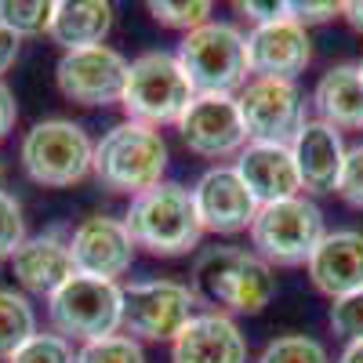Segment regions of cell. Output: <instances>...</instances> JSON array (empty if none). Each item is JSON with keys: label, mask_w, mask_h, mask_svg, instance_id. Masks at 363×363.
I'll return each mask as SVG.
<instances>
[{"label": "cell", "mask_w": 363, "mask_h": 363, "mask_svg": "<svg viewBox=\"0 0 363 363\" xmlns=\"http://www.w3.org/2000/svg\"><path fill=\"white\" fill-rule=\"evenodd\" d=\"M189 291L196 298V306H207L211 313L258 316L272 301V294H277V272L255 251L207 247L193 265V287Z\"/></svg>", "instance_id": "obj_1"}, {"label": "cell", "mask_w": 363, "mask_h": 363, "mask_svg": "<svg viewBox=\"0 0 363 363\" xmlns=\"http://www.w3.org/2000/svg\"><path fill=\"white\" fill-rule=\"evenodd\" d=\"M167 171V142L157 128L124 120L102 135L95 145V167L91 174L99 178V186L116 193V196H142L157 189Z\"/></svg>", "instance_id": "obj_2"}, {"label": "cell", "mask_w": 363, "mask_h": 363, "mask_svg": "<svg viewBox=\"0 0 363 363\" xmlns=\"http://www.w3.org/2000/svg\"><path fill=\"white\" fill-rule=\"evenodd\" d=\"M124 225L135 240V247H145L149 255H160V258L189 255L203 236L193 189L178 186V182H160L157 189L135 196L124 215Z\"/></svg>", "instance_id": "obj_3"}, {"label": "cell", "mask_w": 363, "mask_h": 363, "mask_svg": "<svg viewBox=\"0 0 363 363\" xmlns=\"http://www.w3.org/2000/svg\"><path fill=\"white\" fill-rule=\"evenodd\" d=\"M174 58L196 95H233L247 87V37L233 22L211 18L207 26L186 33Z\"/></svg>", "instance_id": "obj_4"}, {"label": "cell", "mask_w": 363, "mask_h": 363, "mask_svg": "<svg viewBox=\"0 0 363 363\" xmlns=\"http://www.w3.org/2000/svg\"><path fill=\"white\" fill-rule=\"evenodd\" d=\"M193 99L196 91L186 69L178 66V58L167 51H145L128 66V84L120 106H124L128 120L160 131V124H178Z\"/></svg>", "instance_id": "obj_5"}, {"label": "cell", "mask_w": 363, "mask_h": 363, "mask_svg": "<svg viewBox=\"0 0 363 363\" xmlns=\"http://www.w3.org/2000/svg\"><path fill=\"white\" fill-rule=\"evenodd\" d=\"M120 316H124V287L99 277H69L48 298V320L55 335L66 342H99L120 335Z\"/></svg>", "instance_id": "obj_6"}, {"label": "cell", "mask_w": 363, "mask_h": 363, "mask_svg": "<svg viewBox=\"0 0 363 363\" xmlns=\"http://www.w3.org/2000/svg\"><path fill=\"white\" fill-rule=\"evenodd\" d=\"M18 157L37 186L69 189L95 167V142L73 120H40L26 131Z\"/></svg>", "instance_id": "obj_7"}, {"label": "cell", "mask_w": 363, "mask_h": 363, "mask_svg": "<svg viewBox=\"0 0 363 363\" xmlns=\"http://www.w3.org/2000/svg\"><path fill=\"white\" fill-rule=\"evenodd\" d=\"M323 236H327L323 211L301 193L291 200H280V203L258 207V215L251 222L255 255L269 265H284V269L306 265Z\"/></svg>", "instance_id": "obj_8"}, {"label": "cell", "mask_w": 363, "mask_h": 363, "mask_svg": "<svg viewBox=\"0 0 363 363\" xmlns=\"http://www.w3.org/2000/svg\"><path fill=\"white\" fill-rule=\"evenodd\" d=\"M196 298L186 284L174 280H138L124 287V316L120 335L131 342H174L182 327L193 320Z\"/></svg>", "instance_id": "obj_9"}, {"label": "cell", "mask_w": 363, "mask_h": 363, "mask_svg": "<svg viewBox=\"0 0 363 363\" xmlns=\"http://www.w3.org/2000/svg\"><path fill=\"white\" fill-rule=\"evenodd\" d=\"M240 116H244L247 142L265 145H291L298 131L309 124L306 116V95L294 80H251L240 91Z\"/></svg>", "instance_id": "obj_10"}, {"label": "cell", "mask_w": 363, "mask_h": 363, "mask_svg": "<svg viewBox=\"0 0 363 363\" xmlns=\"http://www.w3.org/2000/svg\"><path fill=\"white\" fill-rule=\"evenodd\" d=\"M128 66H131L128 58L106 44L84 48V51H62L55 66V84L77 106H113L124 99Z\"/></svg>", "instance_id": "obj_11"}, {"label": "cell", "mask_w": 363, "mask_h": 363, "mask_svg": "<svg viewBox=\"0 0 363 363\" xmlns=\"http://www.w3.org/2000/svg\"><path fill=\"white\" fill-rule=\"evenodd\" d=\"M178 135L189 153L207 160L236 157L247 145L244 116L233 95H196L178 120Z\"/></svg>", "instance_id": "obj_12"}, {"label": "cell", "mask_w": 363, "mask_h": 363, "mask_svg": "<svg viewBox=\"0 0 363 363\" xmlns=\"http://www.w3.org/2000/svg\"><path fill=\"white\" fill-rule=\"evenodd\" d=\"M69 255H73L77 272L116 284V277H124L135 262V240H131L124 218L91 215L73 229Z\"/></svg>", "instance_id": "obj_13"}, {"label": "cell", "mask_w": 363, "mask_h": 363, "mask_svg": "<svg viewBox=\"0 0 363 363\" xmlns=\"http://www.w3.org/2000/svg\"><path fill=\"white\" fill-rule=\"evenodd\" d=\"M193 203L203 233H218V236H236V233H251V222L258 215V200L247 193V186L240 182L233 167H211L200 174L193 186Z\"/></svg>", "instance_id": "obj_14"}, {"label": "cell", "mask_w": 363, "mask_h": 363, "mask_svg": "<svg viewBox=\"0 0 363 363\" xmlns=\"http://www.w3.org/2000/svg\"><path fill=\"white\" fill-rule=\"evenodd\" d=\"M313 62L309 29L294 18L255 26L247 33V69L258 80H294Z\"/></svg>", "instance_id": "obj_15"}, {"label": "cell", "mask_w": 363, "mask_h": 363, "mask_svg": "<svg viewBox=\"0 0 363 363\" xmlns=\"http://www.w3.org/2000/svg\"><path fill=\"white\" fill-rule=\"evenodd\" d=\"M233 171L247 186V193L258 200V207L291 200L301 189V178H298V167H294V157H291V145L247 142L236 153Z\"/></svg>", "instance_id": "obj_16"}, {"label": "cell", "mask_w": 363, "mask_h": 363, "mask_svg": "<svg viewBox=\"0 0 363 363\" xmlns=\"http://www.w3.org/2000/svg\"><path fill=\"white\" fill-rule=\"evenodd\" d=\"M306 265H309L313 287L330 301L363 291V233L359 229L327 233Z\"/></svg>", "instance_id": "obj_17"}, {"label": "cell", "mask_w": 363, "mask_h": 363, "mask_svg": "<svg viewBox=\"0 0 363 363\" xmlns=\"http://www.w3.org/2000/svg\"><path fill=\"white\" fill-rule=\"evenodd\" d=\"M171 363H247V338L233 316L200 313L171 342Z\"/></svg>", "instance_id": "obj_18"}, {"label": "cell", "mask_w": 363, "mask_h": 363, "mask_svg": "<svg viewBox=\"0 0 363 363\" xmlns=\"http://www.w3.org/2000/svg\"><path fill=\"white\" fill-rule=\"evenodd\" d=\"M345 142L342 131L323 124V120H309L291 142V157L301 178V189L309 193H338V178L345 164Z\"/></svg>", "instance_id": "obj_19"}, {"label": "cell", "mask_w": 363, "mask_h": 363, "mask_svg": "<svg viewBox=\"0 0 363 363\" xmlns=\"http://www.w3.org/2000/svg\"><path fill=\"white\" fill-rule=\"evenodd\" d=\"M11 272L22 284V291L51 298L69 277H77V265L69 255V240L58 233H40V236H26L22 247L11 255Z\"/></svg>", "instance_id": "obj_20"}, {"label": "cell", "mask_w": 363, "mask_h": 363, "mask_svg": "<svg viewBox=\"0 0 363 363\" xmlns=\"http://www.w3.org/2000/svg\"><path fill=\"white\" fill-rule=\"evenodd\" d=\"M113 29V8L106 0H58L51 11L48 37L62 51L99 48Z\"/></svg>", "instance_id": "obj_21"}, {"label": "cell", "mask_w": 363, "mask_h": 363, "mask_svg": "<svg viewBox=\"0 0 363 363\" xmlns=\"http://www.w3.org/2000/svg\"><path fill=\"white\" fill-rule=\"evenodd\" d=\"M313 106H316V120L338 128V131H352L363 128V77L356 66H335L327 69L316 87H313Z\"/></svg>", "instance_id": "obj_22"}, {"label": "cell", "mask_w": 363, "mask_h": 363, "mask_svg": "<svg viewBox=\"0 0 363 363\" xmlns=\"http://www.w3.org/2000/svg\"><path fill=\"white\" fill-rule=\"evenodd\" d=\"M33 335H37V313L29 306V298L0 287V359H8Z\"/></svg>", "instance_id": "obj_23"}, {"label": "cell", "mask_w": 363, "mask_h": 363, "mask_svg": "<svg viewBox=\"0 0 363 363\" xmlns=\"http://www.w3.org/2000/svg\"><path fill=\"white\" fill-rule=\"evenodd\" d=\"M51 11H55L51 0H0V26L11 29L18 40L37 37V33H48Z\"/></svg>", "instance_id": "obj_24"}, {"label": "cell", "mask_w": 363, "mask_h": 363, "mask_svg": "<svg viewBox=\"0 0 363 363\" xmlns=\"http://www.w3.org/2000/svg\"><path fill=\"white\" fill-rule=\"evenodd\" d=\"M211 11H215L211 0H149V15L167 29H182V33L207 26Z\"/></svg>", "instance_id": "obj_25"}, {"label": "cell", "mask_w": 363, "mask_h": 363, "mask_svg": "<svg viewBox=\"0 0 363 363\" xmlns=\"http://www.w3.org/2000/svg\"><path fill=\"white\" fill-rule=\"evenodd\" d=\"M258 363H330L327 349L316 342V338H306V335H280L272 338Z\"/></svg>", "instance_id": "obj_26"}, {"label": "cell", "mask_w": 363, "mask_h": 363, "mask_svg": "<svg viewBox=\"0 0 363 363\" xmlns=\"http://www.w3.org/2000/svg\"><path fill=\"white\" fill-rule=\"evenodd\" d=\"M77 363H145V352L128 335H109V338L80 345Z\"/></svg>", "instance_id": "obj_27"}, {"label": "cell", "mask_w": 363, "mask_h": 363, "mask_svg": "<svg viewBox=\"0 0 363 363\" xmlns=\"http://www.w3.org/2000/svg\"><path fill=\"white\" fill-rule=\"evenodd\" d=\"M8 363H77V352L73 342H66L62 335H40L37 330L22 349L8 356Z\"/></svg>", "instance_id": "obj_28"}, {"label": "cell", "mask_w": 363, "mask_h": 363, "mask_svg": "<svg viewBox=\"0 0 363 363\" xmlns=\"http://www.w3.org/2000/svg\"><path fill=\"white\" fill-rule=\"evenodd\" d=\"M327 323H330V330H335L338 338H345V345L349 342H363V291L330 301Z\"/></svg>", "instance_id": "obj_29"}, {"label": "cell", "mask_w": 363, "mask_h": 363, "mask_svg": "<svg viewBox=\"0 0 363 363\" xmlns=\"http://www.w3.org/2000/svg\"><path fill=\"white\" fill-rule=\"evenodd\" d=\"M26 240V218H22V203L0 189V262H11V255L22 247Z\"/></svg>", "instance_id": "obj_30"}, {"label": "cell", "mask_w": 363, "mask_h": 363, "mask_svg": "<svg viewBox=\"0 0 363 363\" xmlns=\"http://www.w3.org/2000/svg\"><path fill=\"white\" fill-rule=\"evenodd\" d=\"M338 196L349 207L363 211V142L349 145L345 164H342V178H338Z\"/></svg>", "instance_id": "obj_31"}, {"label": "cell", "mask_w": 363, "mask_h": 363, "mask_svg": "<svg viewBox=\"0 0 363 363\" xmlns=\"http://www.w3.org/2000/svg\"><path fill=\"white\" fill-rule=\"evenodd\" d=\"M342 15V4H335V0H323V4H313V0H291V18L298 26H320V22H330Z\"/></svg>", "instance_id": "obj_32"}, {"label": "cell", "mask_w": 363, "mask_h": 363, "mask_svg": "<svg viewBox=\"0 0 363 363\" xmlns=\"http://www.w3.org/2000/svg\"><path fill=\"white\" fill-rule=\"evenodd\" d=\"M255 26H269V22H284L291 18V0H244L236 4Z\"/></svg>", "instance_id": "obj_33"}, {"label": "cell", "mask_w": 363, "mask_h": 363, "mask_svg": "<svg viewBox=\"0 0 363 363\" xmlns=\"http://www.w3.org/2000/svg\"><path fill=\"white\" fill-rule=\"evenodd\" d=\"M15 120H18V106H15V95H11V87L0 80V138H8L11 128H15Z\"/></svg>", "instance_id": "obj_34"}, {"label": "cell", "mask_w": 363, "mask_h": 363, "mask_svg": "<svg viewBox=\"0 0 363 363\" xmlns=\"http://www.w3.org/2000/svg\"><path fill=\"white\" fill-rule=\"evenodd\" d=\"M18 37L11 33V29H4L0 26V77H4L11 66H15V58H18Z\"/></svg>", "instance_id": "obj_35"}, {"label": "cell", "mask_w": 363, "mask_h": 363, "mask_svg": "<svg viewBox=\"0 0 363 363\" xmlns=\"http://www.w3.org/2000/svg\"><path fill=\"white\" fill-rule=\"evenodd\" d=\"M342 18L356 29V33H363V0H349V4H342Z\"/></svg>", "instance_id": "obj_36"}, {"label": "cell", "mask_w": 363, "mask_h": 363, "mask_svg": "<svg viewBox=\"0 0 363 363\" xmlns=\"http://www.w3.org/2000/svg\"><path fill=\"white\" fill-rule=\"evenodd\" d=\"M335 363H363V342H349Z\"/></svg>", "instance_id": "obj_37"}, {"label": "cell", "mask_w": 363, "mask_h": 363, "mask_svg": "<svg viewBox=\"0 0 363 363\" xmlns=\"http://www.w3.org/2000/svg\"><path fill=\"white\" fill-rule=\"evenodd\" d=\"M356 69H359V77H363V58H359V62H356Z\"/></svg>", "instance_id": "obj_38"}, {"label": "cell", "mask_w": 363, "mask_h": 363, "mask_svg": "<svg viewBox=\"0 0 363 363\" xmlns=\"http://www.w3.org/2000/svg\"><path fill=\"white\" fill-rule=\"evenodd\" d=\"M0 174H4V167H0Z\"/></svg>", "instance_id": "obj_39"}]
</instances>
